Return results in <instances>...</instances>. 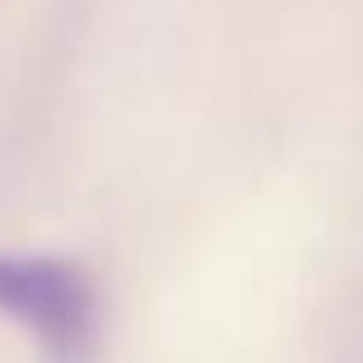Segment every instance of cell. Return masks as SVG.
I'll return each mask as SVG.
<instances>
[{"label": "cell", "mask_w": 363, "mask_h": 363, "mask_svg": "<svg viewBox=\"0 0 363 363\" xmlns=\"http://www.w3.org/2000/svg\"><path fill=\"white\" fill-rule=\"evenodd\" d=\"M0 312H10L61 363H79L94 350L98 294L84 266L75 261L0 257Z\"/></svg>", "instance_id": "obj_1"}]
</instances>
